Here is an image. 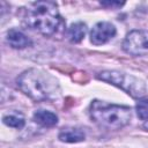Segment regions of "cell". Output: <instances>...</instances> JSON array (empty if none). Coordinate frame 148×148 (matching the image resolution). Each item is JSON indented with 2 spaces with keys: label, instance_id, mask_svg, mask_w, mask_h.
Returning a JSON list of instances; mask_svg holds the SVG:
<instances>
[{
  "label": "cell",
  "instance_id": "6da1fadb",
  "mask_svg": "<svg viewBox=\"0 0 148 148\" xmlns=\"http://www.w3.org/2000/svg\"><path fill=\"white\" fill-rule=\"evenodd\" d=\"M24 24L43 36H53L60 31L65 22L56 2L37 1L30 3L25 9Z\"/></svg>",
  "mask_w": 148,
  "mask_h": 148
},
{
  "label": "cell",
  "instance_id": "7a4b0ae2",
  "mask_svg": "<svg viewBox=\"0 0 148 148\" xmlns=\"http://www.w3.org/2000/svg\"><path fill=\"white\" fill-rule=\"evenodd\" d=\"M16 82L20 90L36 102L52 101L60 95L57 79L42 69L30 68L24 71Z\"/></svg>",
  "mask_w": 148,
  "mask_h": 148
},
{
  "label": "cell",
  "instance_id": "3957f363",
  "mask_svg": "<svg viewBox=\"0 0 148 148\" xmlns=\"http://www.w3.org/2000/svg\"><path fill=\"white\" fill-rule=\"evenodd\" d=\"M90 118L104 128L120 130L130 123L132 111L131 108L125 105L109 104L95 99L90 104Z\"/></svg>",
  "mask_w": 148,
  "mask_h": 148
},
{
  "label": "cell",
  "instance_id": "277c9868",
  "mask_svg": "<svg viewBox=\"0 0 148 148\" xmlns=\"http://www.w3.org/2000/svg\"><path fill=\"white\" fill-rule=\"evenodd\" d=\"M97 77L102 81L120 88L133 98H141L146 95L145 82L134 75L119 71H103L98 73Z\"/></svg>",
  "mask_w": 148,
  "mask_h": 148
},
{
  "label": "cell",
  "instance_id": "5b68a950",
  "mask_svg": "<svg viewBox=\"0 0 148 148\" xmlns=\"http://www.w3.org/2000/svg\"><path fill=\"white\" fill-rule=\"evenodd\" d=\"M123 50L134 57L148 54V31L132 30L123 42Z\"/></svg>",
  "mask_w": 148,
  "mask_h": 148
},
{
  "label": "cell",
  "instance_id": "8992f818",
  "mask_svg": "<svg viewBox=\"0 0 148 148\" xmlns=\"http://www.w3.org/2000/svg\"><path fill=\"white\" fill-rule=\"evenodd\" d=\"M116 36V27L108 21L98 22L90 31V42L94 45H103Z\"/></svg>",
  "mask_w": 148,
  "mask_h": 148
},
{
  "label": "cell",
  "instance_id": "52a82bcc",
  "mask_svg": "<svg viewBox=\"0 0 148 148\" xmlns=\"http://www.w3.org/2000/svg\"><path fill=\"white\" fill-rule=\"evenodd\" d=\"M7 43L14 49H25L31 45V40L21 31L16 29H10L7 32Z\"/></svg>",
  "mask_w": 148,
  "mask_h": 148
},
{
  "label": "cell",
  "instance_id": "ba28073f",
  "mask_svg": "<svg viewBox=\"0 0 148 148\" xmlns=\"http://www.w3.org/2000/svg\"><path fill=\"white\" fill-rule=\"evenodd\" d=\"M34 120L35 123L44 127H53L58 124L57 114L51 111H46V110H37L34 113Z\"/></svg>",
  "mask_w": 148,
  "mask_h": 148
},
{
  "label": "cell",
  "instance_id": "9c48e42d",
  "mask_svg": "<svg viewBox=\"0 0 148 148\" xmlns=\"http://www.w3.org/2000/svg\"><path fill=\"white\" fill-rule=\"evenodd\" d=\"M59 140L62 142H68V143H75V142H81L84 140L86 135L84 133L79 130V128H64L60 133H59Z\"/></svg>",
  "mask_w": 148,
  "mask_h": 148
},
{
  "label": "cell",
  "instance_id": "30bf717a",
  "mask_svg": "<svg viewBox=\"0 0 148 148\" xmlns=\"http://www.w3.org/2000/svg\"><path fill=\"white\" fill-rule=\"evenodd\" d=\"M87 34V25L83 22L73 23L67 30V37L72 43H80Z\"/></svg>",
  "mask_w": 148,
  "mask_h": 148
},
{
  "label": "cell",
  "instance_id": "8fae6325",
  "mask_svg": "<svg viewBox=\"0 0 148 148\" xmlns=\"http://www.w3.org/2000/svg\"><path fill=\"white\" fill-rule=\"evenodd\" d=\"M2 121L5 125L13 127V128H17V130H21L25 124L24 117L18 112H10V113L3 116Z\"/></svg>",
  "mask_w": 148,
  "mask_h": 148
},
{
  "label": "cell",
  "instance_id": "7c38bea8",
  "mask_svg": "<svg viewBox=\"0 0 148 148\" xmlns=\"http://www.w3.org/2000/svg\"><path fill=\"white\" fill-rule=\"evenodd\" d=\"M136 113L140 119L142 120H148V98L140 99L135 106Z\"/></svg>",
  "mask_w": 148,
  "mask_h": 148
},
{
  "label": "cell",
  "instance_id": "4fadbf2b",
  "mask_svg": "<svg viewBox=\"0 0 148 148\" xmlns=\"http://www.w3.org/2000/svg\"><path fill=\"white\" fill-rule=\"evenodd\" d=\"M101 5L112 8V7H120V6L124 5V2H119V1H101Z\"/></svg>",
  "mask_w": 148,
  "mask_h": 148
}]
</instances>
